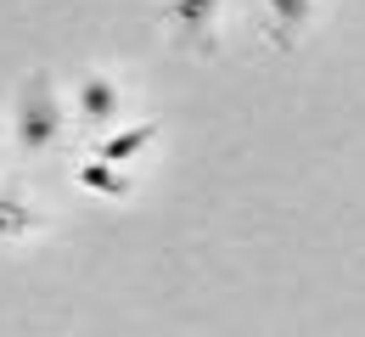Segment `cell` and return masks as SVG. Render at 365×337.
<instances>
[{
	"mask_svg": "<svg viewBox=\"0 0 365 337\" xmlns=\"http://www.w3.org/2000/svg\"><path fill=\"white\" fill-rule=\"evenodd\" d=\"M17 146L23 152H51L56 135H62V107L51 96V79L46 73H34L29 85H23V101H17Z\"/></svg>",
	"mask_w": 365,
	"mask_h": 337,
	"instance_id": "6da1fadb",
	"label": "cell"
},
{
	"mask_svg": "<svg viewBox=\"0 0 365 337\" xmlns=\"http://www.w3.org/2000/svg\"><path fill=\"white\" fill-rule=\"evenodd\" d=\"M73 107H79L85 124H118V113H124V90H118L113 73H85L79 90H73Z\"/></svg>",
	"mask_w": 365,
	"mask_h": 337,
	"instance_id": "7a4b0ae2",
	"label": "cell"
},
{
	"mask_svg": "<svg viewBox=\"0 0 365 337\" xmlns=\"http://www.w3.org/2000/svg\"><path fill=\"white\" fill-rule=\"evenodd\" d=\"M158 141V124L146 118V124H124V130H113V135H101L96 141V152L91 157H101V163H118V169H130L146 146Z\"/></svg>",
	"mask_w": 365,
	"mask_h": 337,
	"instance_id": "3957f363",
	"label": "cell"
},
{
	"mask_svg": "<svg viewBox=\"0 0 365 337\" xmlns=\"http://www.w3.org/2000/svg\"><path fill=\"white\" fill-rule=\"evenodd\" d=\"M79 186L96 197H124L130 192V175L118 169V163H101V157H85L79 163Z\"/></svg>",
	"mask_w": 365,
	"mask_h": 337,
	"instance_id": "277c9868",
	"label": "cell"
},
{
	"mask_svg": "<svg viewBox=\"0 0 365 337\" xmlns=\"http://www.w3.org/2000/svg\"><path fill=\"white\" fill-rule=\"evenodd\" d=\"M220 6H225V0H169L163 11H169V23H180V28H208V23L220 17Z\"/></svg>",
	"mask_w": 365,
	"mask_h": 337,
	"instance_id": "5b68a950",
	"label": "cell"
},
{
	"mask_svg": "<svg viewBox=\"0 0 365 337\" xmlns=\"http://www.w3.org/2000/svg\"><path fill=\"white\" fill-rule=\"evenodd\" d=\"M275 17L287 23V28H298V23H309V11H315V0H264Z\"/></svg>",
	"mask_w": 365,
	"mask_h": 337,
	"instance_id": "8992f818",
	"label": "cell"
},
{
	"mask_svg": "<svg viewBox=\"0 0 365 337\" xmlns=\"http://www.w3.org/2000/svg\"><path fill=\"white\" fill-rule=\"evenodd\" d=\"M29 219H34L29 208H17V202H6V197H0V237H23V231H29Z\"/></svg>",
	"mask_w": 365,
	"mask_h": 337,
	"instance_id": "52a82bcc",
	"label": "cell"
}]
</instances>
